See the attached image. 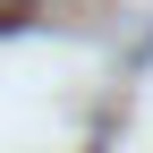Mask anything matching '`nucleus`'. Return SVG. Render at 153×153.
Returning <instances> with one entry per match:
<instances>
[{
	"instance_id": "nucleus-1",
	"label": "nucleus",
	"mask_w": 153,
	"mask_h": 153,
	"mask_svg": "<svg viewBox=\"0 0 153 153\" xmlns=\"http://www.w3.org/2000/svg\"><path fill=\"white\" fill-rule=\"evenodd\" d=\"M34 9V0H0V26H17V17H26Z\"/></svg>"
}]
</instances>
